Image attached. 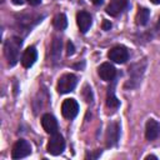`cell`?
Segmentation results:
<instances>
[{"instance_id":"obj_1","label":"cell","mask_w":160,"mask_h":160,"mask_svg":"<svg viewBox=\"0 0 160 160\" xmlns=\"http://www.w3.org/2000/svg\"><path fill=\"white\" fill-rule=\"evenodd\" d=\"M21 45H22V41L18 36L9 38L5 41V44H4V55H5V58L8 60V64L10 66H14L18 62Z\"/></svg>"},{"instance_id":"obj_2","label":"cell","mask_w":160,"mask_h":160,"mask_svg":"<svg viewBox=\"0 0 160 160\" xmlns=\"http://www.w3.org/2000/svg\"><path fill=\"white\" fill-rule=\"evenodd\" d=\"M145 69V61L142 64H135L129 69V81L125 84V88H136L142 78Z\"/></svg>"},{"instance_id":"obj_3","label":"cell","mask_w":160,"mask_h":160,"mask_svg":"<svg viewBox=\"0 0 160 160\" xmlns=\"http://www.w3.org/2000/svg\"><path fill=\"white\" fill-rule=\"evenodd\" d=\"M76 84H78V78L74 74H64L59 79L56 89L60 94H68L75 89Z\"/></svg>"},{"instance_id":"obj_4","label":"cell","mask_w":160,"mask_h":160,"mask_svg":"<svg viewBox=\"0 0 160 160\" xmlns=\"http://www.w3.org/2000/svg\"><path fill=\"white\" fill-rule=\"evenodd\" d=\"M48 152L51 154V155H60L64 149H65V140L64 138L59 134V132H55L50 136V140L48 142Z\"/></svg>"},{"instance_id":"obj_5","label":"cell","mask_w":160,"mask_h":160,"mask_svg":"<svg viewBox=\"0 0 160 160\" xmlns=\"http://www.w3.org/2000/svg\"><path fill=\"white\" fill-rule=\"evenodd\" d=\"M31 154V145L26 141V140H18L14 146H12V150H11V158L12 159H22V158H26Z\"/></svg>"},{"instance_id":"obj_6","label":"cell","mask_w":160,"mask_h":160,"mask_svg":"<svg viewBox=\"0 0 160 160\" xmlns=\"http://www.w3.org/2000/svg\"><path fill=\"white\" fill-rule=\"evenodd\" d=\"M108 58L116 64H124L129 59V51L125 46L118 45L110 49V51L108 52Z\"/></svg>"},{"instance_id":"obj_7","label":"cell","mask_w":160,"mask_h":160,"mask_svg":"<svg viewBox=\"0 0 160 160\" xmlns=\"http://www.w3.org/2000/svg\"><path fill=\"white\" fill-rule=\"evenodd\" d=\"M79 112V104L75 99H65L61 105V114L66 119H74Z\"/></svg>"},{"instance_id":"obj_8","label":"cell","mask_w":160,"mask_h":160,"mask_svg":"<svg viewBox=\"0 0 160 160\" xmlns=\"http://www.w3.org/2000/svg\"><path fill=\"white\" fill-rule=\"evenodd\" d=\"M119 136H120V126L118 122H111L108 126V131H106V136H105V141H106V146L111 148L115 146L119 141Z\"/></svg>"},{"instance_id":"obj_9","label":"cell","mask_w":160,"mask_h":160,"mask_svg":"<svg viewBox=\"0 0 160 160\" xmlns=\"http://www.w3.org/2000/svg\"><path fill=\"white\" fill-rule=\"evenodd\" d=\"M98 72H99V76L104 81H114V79L116 76V70L110 62L101 64L99 66V69H98Z\"/></svg>"},{"instance_id":"obj_10","label":"cell","mask_w":160,"mask_h":160,"mask_svg":"<svg viewBox=\"0 0 160 160\" xmlns=\"http://www.w3.org/2000/svg\"><path fill=\"white\" fill-rule=\"evenodd\" d=\"M41 126H42V129H44L48 134H50V135L58 132V129H59V126H58V120H56L51 114H45V115H42V118H41Z\"/></svg>"},{"instance_id":"obj_11","label":"cell","mask_w":160,"mask_h":160,"mask_svg":"<svg viewBox=\"0 0 160 160\" xmlns=\"http://www.w3.org/2000/svg\"><path fill=\"white\" fill-rule=\"evenodd\" d=\"M129 5V0H110L108 8H106V12L111 16H116L119 15L122 10H125Z\"/></svg>"},{"instance_id":"obj_12","label":"cell","mask_w":160,"mask_h":160,"mask_svg":"<svg viewBox=\"0 0 160 160\" xmlns=\"http://www.w3.org/2000/svg\"><path fill=\"white\" fill-rule=\"evenodd\" d=\"M76 22H78V26H79L80 31L82 34H85L90 29V26L92 24V20H91V16H90L89 12H86V11H79L76 14Z\"/></svg>"},{"instance_id":"obj_13","label":"cell","mask_w":160,"mask_h":160,"mask_svg":"<svg viewBox=\"0 0 160 160\" xmlns=\"http://www.w3.org/2000/svg\"><path fill=\"white\" fill-rule=\"evenodd\" d=\"M160 134V124L154 120L149 119L145 125V138L148 140H155Z\"/></svg>"},{"instance_id":"obj_14","label":"cell","mask_w":160,"mask_h":160,"mask_svg":"<svg viewBox=\"0 0 160 160\" xmlns=\"http://www.w3.org/2000/svg\"><path fill=\"white\" fill-rule=\"evenodd\" d=\"M36 59H38V51H36V49L34 46H29L24 51V54L21 56V64H22L24 68H31L34 65V62L36 61Z\"/></svg>"},{"instance_id":"obj_15","label":"cell","mask_w":160,"mask_h":160,"mask_svg":"<svg viewBox=\"0 0 160 160\" xmlns=\"http://www.w3.org/2000/svg\"><path fill=\"white\" fill-rule=\"evenodd\" d=\"M106 106L108 109L115 111L119 106H120V101L118 100V98L115 96V92H114V86L109 88L108 89V95H106Z\"/></svg>"},{"instance_id":"obj_16","label":"cell","mask_w":160,"mask_h":160,"mask_svg":"<svg viewBox=\"0 0 160 160\" xmlns=\"http://www.w3.org/2000/svg\"><path fill=\"white\" fill-rule=\"evenodd\" d=\"M149 18H150V10L146 8H139L136 16H135V22L139 26H144L148 24Z\"/></svg>"},{"instance_id":"obj_17","label":"cell","mask_w":160,"mask_h":160,"mask_svg":"<svg viewBox=\"0 0 160 160\" xmlns=\"http://www.w3.org/2000/svg\"><path fill=\"white\" fill-rule=\"evenodd\" d=\"M61 56V39L54 38L51 42V58L54 62H58Z\"/></svg>"},{"instance_id":"obj_18","label":"cell","mask_w":160,"mask_h":160,"mask_svg":"<svg viewBox=\"0 0 160 160\" xmlns=\"http://www.w3.org/2000/svg\"><path fill=\"white\" fill-rule=\"evenodd\" d=\"M52 25L55 29L58 30H64L66 26H68V20H66V16L64 14H58L55 15L54 20H52Z\"/></svg>"},{"instance_id":"obj_19","label":"cell","mask_w":160,"mask_h":160,"mask_svg":"<svg viewBox=\"0 0 160 160\" xmlns=\"http://www.w3.org/2000/svg\"><path fill=\"white\" fill-rule=\"evenodd\" d=\"M66 49H68V51H66V54H68V55H72V54H74V51H75L74 44H72L71 41H69V42H68V46H66Z\"/></svg>"},{"instance_id":"obj_20","label":"cell","mask_w":160,"mask_h":160,"mask_svg":"<svg viewBox=\"0 0 160 160\" xmlns=\"http://www.w3.org/2000/svg\"><path fill=\"white\" fill-rule=\"evenodd\" d=\"M102 29L104 30H110L111 29V22L109 20H104L102 21Z\"/></svg>"},{"instance_id":"obj_21","label":"cell","mask_w":160,"mask_h":160,"mask_svg":"<svg viewBox=\"0 0 160 160\" xmlns=\"http://www.w3.org/2000/svg\"><path fill=\"white\" fill-rule=\"evenodd\" d=\"M28 1H29V4L32 5V6H36V5H39V4L41 2V0H28Z\"/></svg>"},{"instance_id":"obj_22","label":"cell","mask_w":160,"mask_h":160,"mask_svg":"<svg viewBox=\"0 0 160 160\" xmlns=\"http://www.w3.org/2000/svg\"><path fill=\"white\" fill-rule=\"evenodd\" d=\"M155 30H156V32L160 35V18H159V20H158V22H156V26H155Z\"/></svg>"},{"instance_id":"obj_23","label":"cell","mask_w":160,"mask_h":160,"mask_svg":"<svg viewBox=\"0 0 160 160\" xmlns=\"http://www.w3.org/2000/svg\"><path fill=\"white\" fill-rule=\"evenodd\" d=\"M92 4H95V5H100V4H102V1L104 0H90Z\"/></svg>"},{"instance_id":"obj_24","label":"cell","mask_w":160,"mask_h":160,"mask_svg":"<svg viewBox=\"0 0 160 160\" xmlns=\"http://www.w3.org/2000/svg\"><path fill=\"white\" fill-rule=\"evenodd\" d=\"M12 2L15 5H22L24 4V0H12Z\"/></svg>"},{"instance_id":"obj_25","label":"cell","mask_w":160,"mask_h":160,"mask_svg":"<svg viewBox=\"0 0 160 160\" xmlns=\"http://www.w3.org/2000/svg\"><path fill=\"white\" fill-rule=\"evenodd\" d=\"M145 159H156V156H154V155H149V156H146Z\"/></svg>"},{"instance_id":"obj_26","label":"cell","mask_w":160,"mask_h":160,"mask_svg":"<svg viewBox=\"0 0 160 160\" xmlns=\"http://www.w3.org/2000/svg\"><path fill=\"white\" fill-rule=\"evenodd\" d=\"M152 4H160V0H150Z\"/></svg>"}]
</instances>
